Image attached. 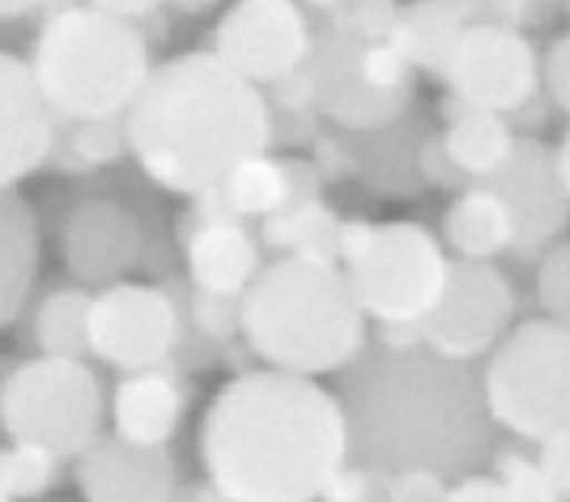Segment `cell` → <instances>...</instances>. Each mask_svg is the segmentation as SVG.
Returning a JSON list of instances; mask_svg holds the SVG:
<instances>
[{"mask_svg":"<svg viewBox=\"0 0 570 502\" xmlns=\"http://www.w3.org/2000/svg\"><path fill=\"white\" fill-rule=\"evenodd\" d=\"M200 464L217 499H320L336 469L350 464L345 405L315 375L243 371L205 409Z\"/></svg>","mask_w":570,"mask_h":502,"instance_id":"6da1fadb","label":"cell"},{"mask_svg":"<svg viewBox=\"0 0 570 502\" xmlns=\"http://www.w3.org/2000/svg\"><path fill=\"white\" fill-rule=\"evenodd\" d=\"M345 371V422H350V460L375 478L401 469H430L439 478H460L490 452V409L460 358L434 350H387L362 354Z\"/></svg>","mask_w":570,"mask_h":502,"instance_id":"7a4b0ae2","label":"cell"},{"mask_svg":"<svg viewBox=\"0 0 570 502\" xmlns=\"http://www.w3.org/2000/svg\"><path fill=\"white\" fill-rule=\"evenodd\" d=\"M124 141L158 188L200 196L273 145V111L217 51H184L149 69L124 111Z\"/></svg>","mask_w":570,"mask_h":502,"instance_id":"3957f363","label":"cell"},{"mask_svg":"<svg viewBox=\"0 0 570 502\" xmlns=\"http://www.w3.org/2000/svg\"><path fill=\"white\" fill-rule=\"evenodd\" d=\"M238 333L264 366L328 375L362 354L366 312L336 260L285 252L238 294Z\"/></svg>","mask_w":570,"mask_h":502,"instance_id":"277c9868","label":"cell"},{"mask_svg":"<svg viewBox=\"0 0 570 502\" xmlns=\"http://www.w3.org/2000/svg\"><path fill=\"white\" fill-rule=\"evenodd\" d=\"M154 69L137 22L95 4H60L35 35L30 72L56 120L124 116Z\"/></svg>","mask_w":570,"mask_h":502,"instance_id":"5b68a950","label":"cell"},{"mask_svg":"<svg viewBox=\"0 0 570 502\" xmlns=\"http://www.w3.org/2000/svg\"><path fill=\"white\" fill-rule=\"evenodd\" d=\"M481 392L494 426L520 439L570 426V324L549 315L502 333L481 371Z\"/></svg>","mask_w":570,"mask_h":502,"instance_id":"8992f818","label":"cell"},{"mask_svg":"<svg viewBox=\"0 0 570 502\" xmlns=\"http://www.w3.org/2000/svg\"><path fill=\"white\" fill-rule=\"evenodd\" d=\"M107 396L98 371L77 354H39L13 362L0 387V431L4 439L39 443L72 460L102 434Z\"/></svg>","mask_w":570,"mask_h":502,"instance_id":"52a82bcc","label":"cell"},{"mask_svg":"<svg viewBox=\"0 0 570 502\" xmlns=\"http://www.w3.org/2000/svg\"><path fill=\"white\" fill-rule=\"evenodd\" d=\"M439 239L417 222H375L366 243L341 264L357 307L371 319H422L448 277Z\"/></svg>","mask_w":570,"mask_h":502,"instance_id":"ba28073f","label":"cell"},{"mask_svg":"<svg viewBox=\"0 0 570 502\" xmlns=\"http://www.w3.org/2000/svg\"><path fill=\"white\" fill-rule=\"evenodd\" d=\"M179 303L163 286H141V282H107L90 294L86 312V354L116 371H137V366H158L170 362L179 350Z\"/></svg>","mask_w":570,"mask_h":502,"instance_id":"9c48e42d","label":"cell"},{"mask_svg":"<svg viewBox=\"0 0 570 502\" xmlns=\"http://www.w3.org/2000/svg\"><path fill=\"white\" fill-rule=\"evenodd\" d=\"M515 315V294L490 260H455L430 312L417 319L422 345L448 358H481L494 350Z\"/></svg>","mask_w":570,"mask_h":502,"instance_id":"30bf717a","label":"cell"},{"mask_svg":"<svg viewBox=\"0 0 570 502\" xmlns=\"http://www.w3.org/2000/svg\"><path fill=\"white\" fill-rule=\"evenodd\" d=\"M443 77L452 81V95H460L464 102L507 116V111H520L537 98L541 60H537L532 43L520 35V26L481 18L455 35Z\"/></svg>","mask_w":570,"mask_h":502,"instance_id":"8fae6325","label":"cell"},{"mask_svg":"<svg viewBox=\"0 0 570 502\" xmlns=\"http://www.w3.org/2000/svg\"><path fill=\"white\" fill-rule=\"evenodd\" d=\"M214 51L256 86L303 69L311 26L294 0H235L214 30Z\"/></svg>","mask_w":570,"mask_h":502,"instance_id":"7c38bea8","label":"cell"},{"mask_svg":"<svg viewBox=\"0 0 570 502\" xmlns=\"http://www.w3.org/2000/svg\"><path fill=\"white\" fill-rule=\"evenodd\" d=\"M490 188L499 191L511 209V222H515V239L511 247L520 256H532L562 235L567 226V188L558 179V167H553V154H549L541 141H515L507 163H502L490 179Z\"/></svg>","mask_w":570,"mask_h":502,"instance_id":"4fadbf2b","label":"cell"},{"mask_svg":"<svg viewBox=\"0 0 570 502\" xmlns=\"http://www.w3.org/2000/svg\"><path fill=\"white\" fill-rule=\"evenodd\" d=\"M77 490L90 502H163L175 494V455L167 443H132L124 434H98L72 455Z\"/></svg>","mask_w":570,"mask_h":502,"instance_id":"5bb4252c","label":"cell"},{"mask_svg":"<svg viewBox=\"0 0 570 502\" xmlns=\"http://www.w3.org/2000/svg\"><path fill=\"white\" fill-rule=\"evenodd\" d=\"M303 69H307L315 107H324L350 132L387 128L404 111V102H409V98L375 95L357 77V30H345V26H333L320 43H311Z\"/></svg>","mask_w":570,"mask_h":502,"instance_id":"9a60e30c","label":"cell"},{"mask_svg":"<svg viewBox=\"0 0 570 502\" xmlns=\"http://www.w3.org/2000/svg\"><path fill=\"white\" fill-rule=\"evenodd\" d=\"M184 260L196 289L214 294H243L247 282L261 273V243L243 226L214 188L196 196V209L188 217L184 235Z\"/></svg>","mask_w":570,"mask_h":502,"instance_id":"2e32d148","label":"cell"},{"mask_svg":"<svg viewBox=\"0 0 570 502\" xmlns=\"http://www.w3.org/2000/svg\"><path fill=\"white\" fill-rule=\"evenodd\" d=\"M56 128L60 120L39 95L30 60L0 51V188H18L26 175L48 167Z\"/></svg>","mask_w":570,"mask_h":502,"instance_id":"e0dca14e","label":"cell"},{"mask_svg":"<svg viewBox=\"0 0 570 502\" xmlns=\"http://www.w3.org/2000/svg\"><path fill=\"white\" fill-rule=\"evenodd\" d=\"M60 256L81 282H119L141 260V226L116 200H81L60 222Z\"/></svg>","mask_w":570,"mask_h":502,"instance_id":"ac0fdd59","label":"cell"},{"mask_svg":"<svg viewBox=\"0 0 570 502\" xmlns=\"http://www.w3.org/2000/svg\"><path fill=\"white\" fill-rule=\"evenodd\" d=\"M107 413L116 434L132 443H170L188 413V383L170 362L124 371L107 401Z\"/></svg>","mask_w":570,"mask_h":502,"instance_id":"d6986e66","label":"cell"},{"mask_svg":"<svg viewBox=\"0 0 570 502\" xmlns=\"http://www.w3.org/2000/svg\"><path fill=\"white\" fill-rule=\"evenodd\" d=\"M214 191L235 217H268L289 200L320 196V179L307 163H277L268 158V149H261L230 167V175Z\"/></svg>","mask_w":570,"mask_h":502,"instance_id":"ffe728a7","label":"cell"},{"mask_svg":"<svg viewBox=\"0 0 570 502\" xmlns=\"http://www.w3.org/2000/svg\"><path fill=\"white\" fill-rule=\"evenodd\" d=\"M39 277V217L13 188H0V328L22 315Z\"/></svg>","mask_w":570,"mask_h":502,"instance_id":"44dd1931","label":"cell"},{"mask_svg":"<svg viewBox=\"0 0 570 502\" xmlns=\"http://www.w3.org/2000/svg\"><path fill=\"white\" fill-rule=\"evenodd\" d=\"M443 116H448V128H443L439 141L452 154L460 175L490 179L507 163L511 145H515V132H511V124L502 120V111L473 107V102H464L460 95H452L443 102Z\"/></svg>","mask_w":570,"mask_h":502,"instance_id":"7402d4cb","label":"cell"},{"mask_svg":"<svg viewBox=\"0 0 570 502\" xmlns=\"http://www.w3.org/2000/svg\"><path fill=\"white\" fill-rule=\"evenodd\" d=\"M443 239L460 260H494L515 239L511 209L490 184L464 188L443 214Z\"/></svg>","mask_w":570,"mask_h":502,"instance_id":"603a6c76","label":"cell"},{"mask_svg":"<svg viewBox=\"0 0 570 502\" xmlns=\"http://www.w3.org/2000/svg\"><path fill=\"white\" fill-rule=\"evenodd\" d=\"M464 30V22L455 18L443 0H409L404 9L392 13L387 39L409 56V65L422 72L443 77L448 56L455 48V35Z\"/></svg>","mask_w":570,"mask_h":502,"instance_id":"cb8c5ba5","label":"cell"},{"mask_svg":"<svg viewBox=\"0 0 570 502\" xmlns=\"http://www.w3.org/2000/svg\"><path fill=\"white\" fill-rule=\"evenodd\" d=\"M336 235H341V217L328 205H320V196L289 200L277 214L264 217V243L277 252H294V256L336 260Z\"/></svg>","mask_w":570,"mask_h":502,"instance_id":"d4e9b609","label":"cell"},{"mask_svg":"<svg viewBox=\"0 0 570 502\" xmlns=\"http://www.w3.org/2000/svg\"><path fill=\"white\" fill-rule=\"evenodd\" d=\"M86 312H90V294L77 286H56L39 298V307L30 315L26 341L39 354H77L86 358Z\"/></svg>","mask_w":570,"mask_h":502,"instance_id":"484cf974","label":"cell"},{"mask_svg":"<svg viewBox=\"0 0 570 502\" xmlns=\"http://www.w3.org/2000/svg\"><path fill=\"white\" fill-rule=\"evenodd\" d=\"M65 455L48 452L39 443L9 439V447H0V499H39L60 481Z\"/></svg>","mask_w":570,"mask_h":502,"instance_id":"4316f807","label":"cell"},{"mask_svg":"<svg viewBox=\"0 0 570 502\" xmlns=\"http://www.w3.org/2000/svg\"><path fill=\"white\" fill-rule=\"evenodd\" d=\"M65 141L56 137L51 154H60L65 170H95L116 163L119 154L128 149L124 141V116H111V120H65Z\"/></svg>","mask_w":570,"mask_h":502,"instance_id":"83f0119b","label":"cell"},{"mask_svg":"<svg viewBox=\"0 0 570 502\" xmlns=\"http://www.w3.org/2000/svg\"><path fill=\"white\" fill-rule=\"evenodd\" d=\"M357 77L375 90V95L409 98L413 86V65L387 35H357Z\"/></svg>","mask_w":570,"mask_h":502,"instance_id":"f1b7e54d","label":"cell"},{"mask_svg":"<svg viewBox=\"0 0 570 502\" xmlns=\"http://www.w3.org/2000/svg\"><path fill=\"white\" fill-rule=\"evenodd\" d=\"M537 298L558 324H570V239L553 243L537 268Z\"/></svg>","mask_w":570,"mask_h":502,"instance_id":"f546056e","label":"cell"},{"mask_svg":"<svg viewBox=\"0 0 570 502\" xmlns=\"http://www.w3.org/2000/svg\"><path fill=\"white\" fill-rule=\"evenodd\" d=\"M494 478L507 485V494L511 502H541V499H553V485L549 478L541 473V464L532 460V455H520V452H502L494 460Z\"/></svg>","mask_w":570,"mask_h":502,"instance_id":"4dcf8cb0","label":"cell"},{"mask_svg":"<svg viewBox=\"0 0 570 502\" xmlns=\"http://www.w3.org/2000/svg\"><path fill=\"white\" fill-rule=\"evenodd\" d=\"M196 289V286H191ZM191 315L205 328V336L226 341L238 333V294H214V289H196L191 294Z\"/></svg>","mask_w":570,"mask_h":502,"instance_id":"1f68e13d","label":"cell"},{"mask_svg":"<svg viewBox=\"0 0 570 502\" xmlns=\"http://www.w3.org/2000/svg\"><path fill=\"white\" fill-rule=\"evenodd\" d=\"M537 443H541L537 464H541V473H546L549 485H553V499H570V426H558V431L541 434Z\"/></svg>","mask_w":570,"mask_h":502,"instance_id":"d6a6232c","label":"cell"},{"mask_svg":"<svg viewBox=\"0 0 570 502\" xmlns=\"http://www.w3.org/2000/svg\"><path fill=\"white\" fill-rule=\"evenodd\" d=\"M383 494L401 502H434L448 499V481L430 469H401V473H387L383 478Z\"/></svg>","mask_w":570,"mask_h":502,"instance_id":"836d02e7","label":"cell"},{"mask_svg":"<svg viewBox=\"0 0 570 502\" xmlns=\"http://www.w3.org/2000/svg\"><path fill=\"white\" fill-rule=\"evenodd\" d=\"M541 81H546L553 107H562L570 116V30L546 51V60H541Z\"/></svg>","mask_w":570,"mask_h":502,"instance_id":"e575fe53","label":"cell"},{"mask_svg":"<svg viewBox=\"0 0 570 502\" xmlns=\"http://www.w3.org/2000/svg\"><path fill=\"white\" fill-rule=\"evenodd\" d=\"M448 499H455V502H473V499L511 502V494H507V485H502L494 473H476V469H469V473H460V478L448 485Z\"/></svg>","mask_w":570,"mask_h":502,"instance_id":"d590c367","label":"cell"},{"mask_svg":"<svg viewBox=\"0 0 570 502\" xmlns=\"http://www.w3.org/2000/svg\"><path fill=\"white\" fill-rule=\"evenodd\" d=\"M417 170H422V179L430 184H443V188H452L460 167L452 163V154L443 149V141H430L422 145V154H417Z\"/></svg>","mask_w":570,"mask_h":502,"instance_id":"8d00e7d4","label":"cell"},{"mask_svg":"<svg viewBox=\"0 0 570 502\" xmlns=\"http://www.w3.org/2000/svg\"><path fill=\"white\" fill-rule=\"evenodd\" d=\"M86 4H95L102 13H116V18H128V22H141L149 13H158L167 0H86Z\"/></svg>","mask_w":570,"mask_h":502,"instance_id":"74e56055","label":"cell"},{"mask_svg":"<svg viewBox=\"0 0 570 502\" xmlns=\"http://www.w3.org/2000/svg\"><path fill=\"white\" fill-rule=\"evenodd\" d=\"M490 4V18H499V22H511V26H520L528 13H532V4L537 0H485Z\"/></svg>","mask_w":570,"mask_h":502,"instance_id":"f35d334b","label":"cell"},{"mask_svg":"<svg viewBox=\"0 0 570 502\" xmlns=\"http://www.w3.org/2000/svg\"><path fill=\"white\" fill-rule=\"evenodd\" d=\"M56 0H0V22H18V18H30L39 9H48Z\"/></svg>","mask_w":570,"mask_h":502,"instance_id":"ab89813d","label":"cell"},{"mask_svg":"<svg viewBox=\"0 0 570 502\" xmlns=\"http://www.w3.org/2000/svg\"><path fill=\"white\" fill-rule=\"evenodd\" d=\"M448 9H452L460 22L469 26V22H481V18H490V4L485 0H443Z\"/></svg>","mask_w":570,"mask_h":502,"instance_id":"60d3db41","label":"cell"},{"mask_svg":"<svg viewBox=\"0 0 570 502\" xmlns=\"http://www.w3.org/2000/svg\"><path fill=\"white\" fill-rule=\"evenodd\" d=\"M553 167H558V179H562V188H567V196H570V128H567V137H562V145L553 149Z\"/></svg>","mask_w":570,"mask_h":502,"instance_id":"b9f144b4","label":"cell"},{"mask_svg":"<svg viewBox=\"0 0 570 502\" xmlns=\"http://www.w3.org/2000/svg\"><path fill=\"white\" fill-rule=\"evenodd\" d=\"M175 13H188V18H196V13H209V9H217L222 0H167Z\"/></svg>","mask_w":570,"mask_h":502,"instance_id":"7bdbcfd3","label":"cell"},{"mask_svg":"<svg viewBox=\"0 0 570 502\" xmlns=\"http://www.w3.org/2000/svg\"><path fill=\"white\" fill-rule=\"evenodd\" d=\"M311 9H320V13H336V9H345V4H354V0H307Z\"/></svg>","mask_w":570,"mask_h":502,"instance_id":"ee69618b","label":"cell"},{"mask_svg":"<svg viewBox=\"0 0 570 502\" xmlns=\"http://www.w3.org/2000/svg\"><path fill=\"white\" fill-rule=\"evenodd\" d=\"M9 371H13V362L0 358V387H4V380H9Z\"/></svg>","mask_w":570,"mask_h":502,"instance_id":"f6af8a7d","label":"cell"},{"mask_svg":"<svg viewBox=\"0 0 570 502\" xmlns=\"http://www.w3.org/2000/svg\"><path fill=\"white\" fill-rule=\"evenodd\" d=\"M562 9H567V18H570V0H562Z\"/></svg>","mask_w":570,"mask_h":502,"instance_id":"bcb514c9","label":"cell"}]
</instances>
